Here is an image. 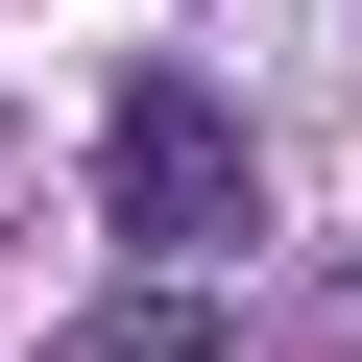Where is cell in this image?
I'll list each match as a JSON object with an SVG mask.
<instances>
[{
    "mask_svg": "<svg viewBox=\"0 0 362 362\" xmlns=\"http://www.w3.org/2000/svg\"><path fill=\"white\" fill-rule=\"evenodd\" d=\"M97 218H121L145 266H218V242L266 218V145L218 121V73H121V97H97Z\"/></svg>",
    "mask_w": 362,
    "mask_h": 362,
    "instance_id": "obj_1",
    "label": "cell"
},
{
    "mask_svg": "<svg viewBox=\"0 0 362 362\" xmlns=\"http://www.w3.org/2000/svg\"><path fill=\"white\" fill-rule=\"evenodd\" d=\"M73 362H218V314H194V266H145L121 314H73Z\"/></svg>",
    "mask_w": 362,
    "mask_h": 362,
    "instance_id": "obj_2",
    "label": "cell"
}]
</instances>
